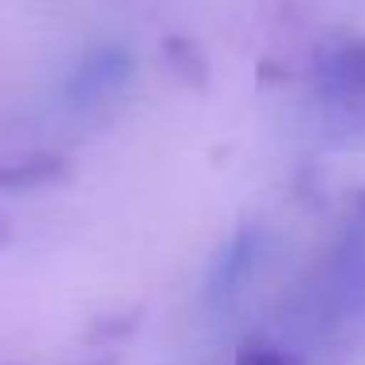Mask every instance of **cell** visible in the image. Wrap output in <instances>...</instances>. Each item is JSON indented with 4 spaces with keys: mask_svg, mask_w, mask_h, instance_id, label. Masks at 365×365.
Instances as JSON below:
<instances>
[{
    "mask_svg": "<svg viewBox=\"0 0 365 365\" xmlns=\"http://www.w3.org/2000/svg\"><path fill=\"white\" fill-rule=\"evenodd\" d=\"M126 79H130L126 48L106 43V48H95L71 71V79H67V98H71V106H79V110L83 106H98V103H106L110 95H118Z\"/></svg>",
    "mask_w": 365,
    "mask_h": 365,
    "instance_id": "cell-2",
    "label": "cell"
},
{
    "mask_svg": "<svg viewBox=\"0 0 365 365\" xmlns=\"http://www.w3.org/2000/svg\"><path fill=\"white\" fill-rule=\"evenodd\" d=\"M169 59H173L181 71H189L192 79H205V63H200V56H197V48H192L189 40H169Z\"/></svg>",
    "mask_w": 365,
    "mask_h": 365,
    "instance_id": "cell-6",
    "label": "cell"
},
{
    "mask_svg": "<svg viewBox=\"0 0 365 365\" xmlns=\"http://www.w3.org/2000/svg\"><path fill=\"white\" fill-rule=\"evenodd\" d=\"M314 91L346 134L365 130V36H346L318 51Z\"/></svg>",
    "mask_w": 365,
    "mask_h": 365,
    "instance_id": "cell-1",
    "label": "cell"
},
{
    "mask_svg": "<svg viewBox=\"0 0 365 365\" xmlns=\"http://www.w3.org/2000/svg\"><path fill=\"white\" fill-rule=\"evenodd\" d=\"M67 158L59 153H24V158H9L0 161V189L9 192H24V189H40V185H56L67 177Z\"/></svg>",
    "mask_w": 365,
    "mask_h": 365,
    "instance_id": "cell-4",
    "label": "cell"
},
{
    "mask_svg": "<svg viewBox=\"0 0 365 365\" xmlns=\"http://www.w3.org/2000/svg\"><path fill=\"white\" fill-rule=\"evenodd\" d=\"M236 365H294V357L271 341H244L236 354Z\"/></svg>",
    "mask_w": 365,
    "mask_h": 365,
    "instance_id": "cell-5",
    "label": "cell"
},
{
    "mask_svg": "<svg viewBox=\"0 0 365 365\" xmlns=\"http://www.w3.org/2000/svg\"><path fill=\"white\" fill-rule=\"evenodd\" d=\"M255 259H259V232H255V228H240L236 236L224 244V252L216 255L212 271H208L205 299L212 302V307L228 302L232 294L244 287V279L255 271Z\"/></svg>",
    "mask_w": 365,
    "mask_h": 365,
    "instance_id": "cell-3",
    "label": "cell"
}]
</instances>
